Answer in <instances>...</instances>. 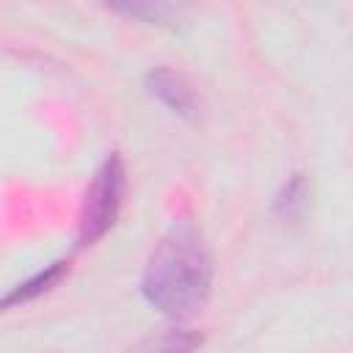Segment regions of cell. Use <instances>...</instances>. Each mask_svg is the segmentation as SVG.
Segmentation results:
<instances>
[{
  "mask_svg": "<svg viewBox=\"0 0 353 353\" xmlns=\"http://www.w3.org/2000/svg\"><path fill=\"white\" fill-rule=\"evenodd\" d=\"M212 290V256L201 232L190 221H176L152 251L141 292L168 317L199 312Z\"/></svg>",
  "mask_w": 353,
  "mask_h": 353,
  "instance_id": "cell-1",
  "label": "cell"
},
{
  "mask_svg": "<svg viewBox=\"0 0 353 353\" xmlns=\"http://www.w3.org/2000/svg\"><path fill=\"white\" fill-rule=\"evenodd\" d=\"M124 196V165L119 154H110L99 171L94 174V182L85 193L83 215H80V243L91 245L97 243L119 218Z\"/></svg>",
  "mask_w": 353,
  "mask_h": 353,
  "instance_id": "cell-2",
  "label": "cell"
},
{
  "mask_svg": "<svg viewBox=\"0 0 353 353\" xmlns=\"http://www.w3.org/2000/svg\"><path fill=\"white\" fill-rule=\"evenodd\" d=\"M146 85H149V91H152L160 102H165L174 113H179V116H193V110H196V94H193V88L188 85V80H185L182 74H176V72H171V69H165V66H160V69L149 72Z\"/></svg>",
  "mask_w": 353,
  "mask_h": 353,
  "instance_id": "cell-3",
  "label": "cell"
},
{
  "mask_svg": "<svg viewBox=\"0 0 353 353\" xmlns=\"http://www.w3.org/2000/svg\"><path fill=\"white\" fill-rule=\"evenodd\" d=\"M201 345V336L190 328H165L132 345L127 353H193Z\"/></svg>",
  "mask_w": 353,
  "mask_h": 353,
  "instance_id": "cell-4",
  "label": "cell"
},
{
  "mask_svg": "<svg viewBox=\"0 0 353 353\" xmlns=\"http://www.w3.org/2000/svg\"><path fill=\"white\" fill-rule=\"evenodd\" d=\"M66 273V262H55L52 268H47V270H41V273H36L30 281H25V284H19L14 292H8L6 298H3V306H14V303H22V301H30V298H36V295H41L44 290H50L61 276Z\"/></svg>",
  "mask_w": 353,
  "mask_h": 353,
  "instance_id": "cell-5",
  "label": "cell"
},
{
  "mask_svg": "<svg viewBox=\"0 0 353 353\" xmlns=\"http://www.w3.org/2000/svg\"><path fill=\"white\" fill-rule=\"evenodd\" d=\"M303 204H306V182H303V176L298 174V176L284 188V193H281V199H279V210H284L287 215H295Z\"/></svg>",
  "mask_w": 353,
  "mask_h": 353,
  "instance_id": "cell-6",
  "label": "cell"
}]
</instances>
